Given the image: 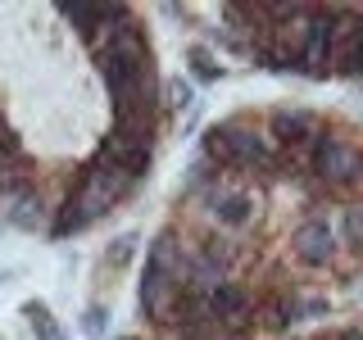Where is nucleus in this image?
Segmentation results:
<instances>
[{"label": "nucleus", "instance_id": "nucleus-3", "mask_svg": "<svg viewBox=\"0 0 363 340\" xmlns=\"http://www.w3.org/2000/svg\"><path fill=\"white\" fill-rule=\"evenodd\" d=\"M332 18L336 9H313L309 28L300 41V73L304 77H327L332 73Z\"/></svg>", "mask_w": 363, "mask_h": 340}, {"label": "nucleus", "instance_id": "nucleus-9", "mask_svg": "<svg viewBox=\"0 0 363 340\" xmlns=\"http://www.w3.org/2000/svg\"><path fill=\"white\" fill-rule=\"evenodd\" d=\"M82 227H91V222L82 218V209H77L73 200H64V204H60V218L50 222V232H55V236H73V232H82Z\"/></svg>", "mask_w": 363, "mask_h": 340}, {"label": "nucleus", "instance_id": "nucleus-6", "mask_svg": "<svg viewBox=\"0 0 363 340\" xmlns=\"http://www.w3.org/2000/svg\"><path fill=\"white\" fill-rule=\"evenodd\" d=\"M204 159H213V164H227L232 168V136H227V123L204 132Z\"/></svg>", "mask_w": 363, "mask_h": 340}, {"label": "nucleus", "instance_id": "nucleus-14", "mask_svg": "<svg viewBox=\"0 0 363 340\" xmlns=\"http://www.w3.org/2000/svg\"><path fill=\"white\" fill-rule=\"evenodd\" d=\"M82 332H86V336H105V309H86Z\"/></svg>", "mask_w": 363, "mask_h": 340}, {"label": "nucleus", "instance_id": "nucleus-16", "mask_svg": "<svg viewBox=\"0 0 363 340\" xmlns=\"http://www.w3.org/2000/svg\"><path fill=\"white\" fill-rule=\"evenodd\" d=\"M332 340H363V332H359V327H350V332H336Z\"/></svg>", "mask_w": 363, "mask_h": 340}, {"label": "nucleus", "instance_id": "nucleus-12", "mask_svg": "<svg viewBox=\"0 0 363 340\" xmlns=\"http://www.w3.org/2000/svg\"><path fill=\"white\" fill-rule=\"evenodd\" d=\"M345 241L354 245V249H363V204H354V209H345Z\"/></svg>", "mask_w": 363, "mask_h": 340}, {"label": "nucleus", "instance_id": "nucleus-5", "mask_svg": "<svg viewBox=\"0 0 363 340\" xmlns=\"http://www.w3.org/2000/svg\"><path fill=\"white\" fill-rule=\"evenodd\" d=\"M313 132H318V123L304 109H281V113H272V123H268V136L281 145V150L295 145V141H304V136H313Z\"/></svg>", "mask_w": 363, "mask_h": 340}, {"label": "nucleus", "instance_id": "nucleus-7", "mask_svg": "<svg viewBox=\"0 0 363 340\" xmlns=\"http://www.w3.org/2000/svg\"><path fill=\"white\" fill-rule=\"evenodd\" d=\"M41 218H45L41 196H32V191H18V196H14V222H18V227H37Z\"/></svg>", "mask_w": 363, "mask_h": 340}, {"label": "nucleus", "instance_id": "nucleus-1", "mask_svg": "<svg viewBox=\"0 0 363 340\" xmlns=\"http://www.w3.org/2000/svg\"><path fill=\"white\" fill-rule=\"evenodd\" d=\"M96 164L123 168L128 177L141 181L145 168H150V123H128V128L113 123L109 141H100V150H96Z\"/></svg>", "mask_w": 363, "mask_h": 340}, {"label": "nucleus", "instance_id": "nucleus-4", "mask_svg": "<svg viewBox=\"0 0 363 340\" xmlns=\"http://www.w3.org/2000/svg\"><path fill=\"white\" fill-rule=\"evenodd\" d=\"M295 249H300L304 264H327L336 249V232L327 227V218H309L300 222V232H295Z\"/></svg>", "mask_w": 363, "mask_h": 340}, {"label": "nucleus", "instance_id": "nucleus-2", "mask_svg": "<svg viewBox=\"0 0 363 340\" xmlns=\"http://www.w3.org/2000/svg\"><path fill=\"white\" fill-rule=\"evenodd\" d=\"M313 173L323 181H336V186H345V181H359L363 177V154L354 145L336 141L332 132H318V145H313Z\"/></svg>", "mask_w": 363, "mask_h": 340}, {"label": "nucleus", "instance_id": "nucleus-8", "mask_svg": "<svg viewBox=\"0 0 363 340\" xmlns=\"http://www.w3.org/2000/svg\"><path fill=\"white\" fill-rule=\"evenodd\" d=\"M213 213H218L227 227H241L250 218V200L245 196H218V200H213Z\"/></svg>", "mask_w": 363, "mask_h": 340}, {"label": "nucleus", "instance_id": "nucleus-15", "mask_svg": "<svg viewBox=\"0 0 363 340\" xmlns=\"http://www.w3.org/2000/svg\"><path fill=\"white\" fill-rule=\"evenodd\" d=\"M168 100H173V105H191V86L182 82V77H177V82H168Z\"/></svg>", "mask_w": 363, "mask_h": 340}, {"label": "nucleus", "instance_id": "nucleus-13", "mask_svg": "<svg viewBox=\"0 0 363 340\" xmlns=\"http://www.w3.org/2000/svg\"><path fill=\"white\" fill-rule=\"evenodd\" d=\"M132 249H136V236H118V241H113V264H128V259H132Z\"/></svg>", "mask_w": 363, "mask_h": 340}, {"label": "nucleus", "instance_id": "nucleus-10", "mask_svg": "<svg viewBox=\"0 0 363 340\" xmlns=\"http://www.w3.org/2000/svg\"><path fill=\"white\" fill-rule=\"evenodd\" d=\"M28 317H32V332H37V340H64L60 327H55V317L45 313V304H28Z\"/></svg>", "mask_w": 363, "mask_h": 340}, {"label": "nucleus", "instance_id": "nucleus-11", "mask_svg": "<svg viewBox=\"0 0 363 340\" xmlns=\"http://www.w3.org/2000/svg\"><path fill=\"white\" fill-rule=\"evenodd\" d=\"M186 60H191V68H196V77H200V82H213V77L223 73V68L213 64V55H209V50H200V45H196V50L186 55Z\"/></svg>", "mask_w": 363, "mask_h": 340}, {"label": "nucleus", "instance_id": "nucleus-17", "mask_svg": "<svg viewBox=\"0 0 363 340\" xmlns=\"http://www.w3.org/2000/svg\"><path fill=\"white\" fill-rule=\"evenodd\" d=\"M123 340H132V336H123Z\"/></svg>", "mask_w": 363, "mask_h": 340}]
</instances>
